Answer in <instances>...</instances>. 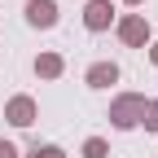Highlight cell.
<instances>
[{
	"mask_svg": "<svg viewBox=\"0 0 158 158\" xmlns=\"http://www.w3.org/2000/svg\"><path fill=\"white\" fill-rule=\"evenodd\" d=\"M141 106H145V97L141 92H118L114 101H110V123L118 127V132H132L136 123H141Z\"/></svg>",
	"mask_w": 158,
	"mask_h": 158,
	"instance_id": "6da1fadb",
	"label": "cell"
},
{
	"mask_svg": "<svg viewBox=\"0 0 158 158\" xmlns=\"http://www.w3.org/2000/svg\"><path fill=\"white\" fill-rule=\"evenodd\" d=\"M114 31H118V40H123L127 48H149V40H154L145 13H123V18H114Z\"/></svg>",
	"mask_w": 158,
	"mask_h": 158,
	"instance_id": "7a4b0ae2",
	"label": "cell"
},
{
	"mask_svg": "<svg viewBox=\"0 0 158 158\" xmlns=\"http://www.w3.org/2000/svg\"><path fill=\"white\" fill-rule=\"evenodd\" d=\"M5 118H9L13 127H31L35 118H40V106H35V97H27V92L9 97V101H5Z\"/></svg>",
	"mask_w": 158,
	"mask_h": 158,
	"instance_id": "3957f363",
	"label": "cell"
},
{
	"mask_svg": "<svg viewBox=\"0 0 158 158\" xmlns=\"http://www.w3.org/2000/svg\"><path fill=\"white\" fill-rule=\"evenodd\" d=\"M22 13H27V27H35V31H53L57 27V0H27Z\"/></svg>",
	"mask_w": 158,
	"mask_h": 158,
	"instance_id": "277c9868",
	"label": "cell"
},
{
	"mask_svg": "<svg viewBox=\"0 0 158 158\" xmlns=\"http://www.w3.org/2000/svg\"><path fill=\"white\" fill-rule=\"evenodd\" d=\"M84 27L97 35V31H110L114 27V0H88L84 5Z\"/></svg>",
	"mask_w": 158,
	"mask_h": 158,
	"instance_id": "5b68a950",
	"label": "cell"
},
{
	"mask_svg": "<svg viewBox=\"0 0 158 158\" xmlns=\"http://www.w3.org/2000/svg\"><path fill=\"white\" fill-rule=\"evenodd\" d=\"M84 84H88V88H110V84H118V62H92V66L84 70Z\"/></svg>",
	"mask_w": 158,
	"mask_h": 158,
	"instance_id": "8992f818",
	"label": "cell"
},
{
	"mask_svg": "<svg viewBox=\"0 0 158 158\" xmlns=\"http://www.w3.org/2000/svg\"><path fill=\"white\" fill-rule=\"evenodd\" d=\"M35 75L40 79H62L66 75V57L62 53H40L35 57Z\"/></svg>",
	"mask_w": 158,
	"mask_h": 158,
	"instance_id": "52a82bcc",
	"label": "cell"
},
{
	"mask_svg": "<svg viewBox=\"0 0 158 158\" xmlns=\"http://www.w3.org/2000/svg\"><path fill=\"white\" fill-rule=\"evenodd\" d=\"M136 127L158 132V97H145V106H141V123H136Z\"/></svg>",
	"mask_w": 158,
	"mask_h": 158,
	"instance_id": "ba28073f",
	"label": "cell"
},
{
	"mask_svg": "<svg viewBox=\"0 0 158 158\" xmlns=\"http://www.w3.org/2000/svg\"><path fill=\"white\" fill-rule=\"evenodd\" d=\"M84 158H110V141L106 136H88L84 141Z\"/></svg>",
	"mask_w": 158,
	"mask_h": 158,
	"instance_id": "9c48e42d",
	"label": "cell"
},
{
	"mask_svg": "<svg viewBox=\"0 0 158 158\" xmlns=\"http://www.w3.org/2000/svg\"><path fill=\"white\" fill-rule=\"evenodd\" d=\"M27 158H66V149H62V145H40V141H35V145L27 149Z\"/></svg>",
	"mask_w": 158,
	"mask_h": 158,
	"instance_id": "30bf717a",
	"label": "cell"
},
{
	"mask_svg": "<svg viewBox=\"0 0 158 158\" xmlns=\"http://www.w3.org/2000/svg\"><path fill=\"white\" fill-rule=\"evenodd\" d=\"M0 158H18V145H13V141H5V136H0Z\"/></svg>",
	"mask_w": 158,
	"mask_h": 158,
	"instance_id": "8fae6325",
	"label": "cell"
},
{
	"mask_svg": "<svg viewBox=\"0 0 158 158\" xmlns=\"http://www.w3.org/2000/svg\"><path fill=\"white\" fill-rule=\"evenodd\" d=\"M149 62L158 66V40H149Z\"/></svg>",
	"mask_w": 158,
	"mask_h": 158,
	"instance_id": "7c38bea8",
	"label": "cell"
},
{
	"mask_svg": "<svg viewBox=\"0 0 158 158\" xmlns=\"http://www.w3.org/2000/svg\"><path fill=\"white\" fill-rule=\"evenodd\" d=\"M123 5H145V0H123Z\"/></svg>",
	"mask_w": 158,
	"mask_h": 158,
	"instance_id": "4fadbf2b",
	"label": "cell"
}]
</instances>
